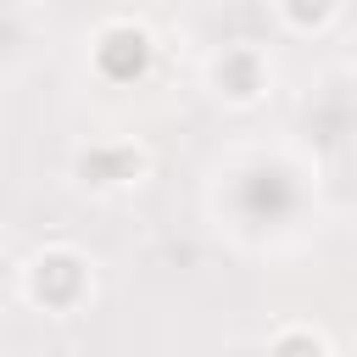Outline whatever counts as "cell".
<instances>
[{
    "label": "cell",
    "instance_id": "obj_5",
    "mask_svg": "<svg viewBox=\"0 0 357 357\" xmlns=\"http://www.w3.org/2000/svg\"><path fill=\"white\" fill-rule=\"evenodd\" d=\"M273 11H279L284 28H296V33H318V28H329V17L340 11V0H273Z\"/></svg>",
    "mask_w": 357,
    "mask_h": 357
},
{
    "label": "cell",
    "instance_id": "obj_4",
    "mask_svg": "<svg viewBox=\"0 0 357 357\" xmlns=\"http://www.w3.org/2000/svg\"><path fill=\"white\" fill-rule=\"evenodd\" d=\"M262 346L268 351H318V357H335V340L318 329V324H273L268 335H262Z\"/></svg>",
    "mask_w": 357,
    "mask_h": 357
},
{
    "label": "cell",
    "instance_id": "obj_2",
    "mask_svg": "<svg viewBox=\"0 0 357 357\" xmlns=\"http://www.w3.org/2000/svg\"><path fill=\"white\" fill-rule=\"evenodd\" d=\"M206 73H212V95L229 100V106H257L273 84V67L257 45H229L223 56H212Z\"/></svg>",
    "mask_w": 357,
    "mask_h": 357
},
{
    "label": "cell",
    "instance_id": "obj_1",
    "mask_svg": "<svg viewBox=\"0 0 357 357\" xmlns=\"http://www.w3.org/2000/svg\"><path fill=\"white\" fill-rule=\"evenodd\" d=\"M17 296L33 307V312H50V318H73L95 301V268L78 245L56 240V245H39L22 268H17Z\"/></svg>",
    "mask_w": 357,
    "mask_h": 357
},
{
    "label": "cell",
    "instance_id": "obj_3",
    "mask_svg": "<svg viewBox=\"0 0 357 357\" xmlns=\"http://www.w3.org/2000/svg\"><path fill=\"white\" fill-rule=\"evenodd\" d=\"M78 178L89 190H128L145 178V151L134 139H100L78 156Z\"/></svg>",
    "mask_w": 357,
    "mask_h": 357
}]
</instances>
